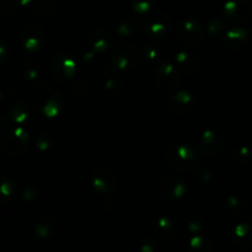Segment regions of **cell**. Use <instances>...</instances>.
<instances>
[{
	"instance_id": "13",
	"label": "cell",
	"mask_w": 252,
	"mask_h": 252,
	"mask_svg": "<svg viewBox=\"0 0 252 252\" xmlns=\"http://www.w3.org/2000/svg\"><path fill=\"white\" fill-rule=\"evenodd\" d=\"M25 31L27 32V33H24V39L27 48L32 49V51H36V49L41 48L44 39V32L41 29V26L30 24L29 26H26Z\"/></svg>"
},
{
	"instance_id": "2",
	"label": "cell",
	"mask_w": 252,
	"mask_h": 252,
	"mask_svg": "<svg viewBox=\"0 0 252 252\" xmlns=\"http://www.w3.org/2000/svg\"><path fill=\"white\" fill-rule=\"evenodd\" d=\"M166 164L176 172H186L198 164V153L191 145H176L166 155Z\"/></svg>"
},
{
	"instance_id": "14",
	"label": "cell",
	"mask_w": 252,
	"mask_h": 252,
	"mask_svg": "<svg viewBox=\"0 0 252 252\" xmlns=\"http://www.w3.org/2000/svg\"><path fill=\"white\" fill-rule=\"evenodd\" d=\"M24 4L32 14L46 16L53 11L56 1L54 0H24Z\"/></svg>"
},
{
	"instance_id": "10",
	"label": "cell",
	"mask_w": 252,
	"mask_h": 252,
	"mask_svg": "<svg viewBox=\"0 0 252 252\" xmlns=\"http://www.w3.org/2000/svg\"><path fill=\"white\" fill-rule=\"evenodd\" d=\"M94 187L101 194H110L116 187V180L110 171L105 169H98L93 179Z\"/></svg>"
},
{
	"instance_id": "12",
	"label": "cell",
	"mask_w": 252,
	"mask_h": 252,
	"mask_svg": "<svg viewBox=\"0 0 252 252\" xmlns=\"http://www.w3.org/2000/svg\"><path fill=\"white\" fill-rule=\"evenodd\" d=\"M161 192L169 199L180 198L186 192V185L182 180L177 179V177H167L162 181Z\"/></svg>"
},
{
	"instance_id": "15",
	"label": "cell",
	"mask_w": 252,
	"mask_h": 252,
	"mask_svg": "<svg viewBox=\"0 0 252 252\" xmlns=\"http://www.w3.org/2000/svg\"><path fill=\"white\" fill-rule=\"evenodd\" d=\"M177 65L181 68L182 71H185L186 74H192L196 73L199 68V61L191 53H187V52H180L176 57Z\"/></svg>"
},
{
	"instance_id": "9",
	"label": "cell",
	"mask_w": 252,
	"mask_h": 252,
	"mask_svg": "<svg viewBox=\"0 0 252 252\" xmlns=\"http://www.w3.org/2000/svg\"><path fill=\"white\" fill-rule=\"evenodd\" d=\"M169 106L174 112L186 115L194 108V98L186 91H179L169 97Z\"/></svg>"
},
{
	"instance_id": "17",
	"label": "cell",
	"mask_w": 252,
	"mask_h": 252,
	"mask_svg": "<svg viewBox=\"0 0 252 252\" xmlns=\"http://www.w3.org/2000/svg\"><path fill=\"white\" fill-rule=\"evenodd\" d=\"M245 32L240 29H233L225 33L223 38V43L225 44L226 48L236 49L240 48L245 42Z\"/></svg>"
},
{
	"instance_id": "7",
	"label": "cell",
	"mask_w": 252,
	"mask_h": 252,
	"mask_svg": "<svg viewBox=\"0 0 252 252\" xmlns=\"http://www.w3.org/2000/svg\"><path fill=\"white\" fill-rule=\"evenodd\" d=\"M75 71V64L73 59L69 58L65 54H59L56 56L52 63V73L56 80L58 81H66L73 76Z\"/></svg>"
},
{
	"instance_id": "6",
	"label": "cell",
	"mask_w": 252,
	"mask_h": 252,
	"mask_svg": "<svg viewBox=\"0 0 252 252\" xmlns=\"http://www.w3.org/2000/svg\"><path fill=\"white\" fill-rule=\"evenodd\" d=\"M155 81L164 91H174L180 85V75L171 64H161L155 71Z\"/></svg>"
},
{
	"instance_id": "11",
	"label": "cell",
	"mask_w": 252,
	"mask_h": 252,
	"mask_svg": "<svg viewBox=\"0 0 252 252\" xmlns=\"http://www.w3.org/2000/svg\"><path fill=\"white\" fill-rule=\"evenodd\" d=\"M224 14L229 20H243L250 14V4L248 0H230L224 6Z\"/></svg>"
},
{
	"instance_id": "8",
	"label": "cell",
	"mask_w": 252,
	"mask_h": 252,
	"mask_svg": "<svg viewBox=\"0 0 252 252\" xmlns=\"http://www.w3.org/2000/svg\"><path fill=\"white\" fill-rule=\"evenodd\" d=\"M224 139L218 132L216 130H207L202 134L201 139H199L198 147L202 154L207 155V157H214L220 152L223 148Z\"/></svg>"
},
{
	"instance_id": "4",
	"label": "cell",
	"mask_w": 252,
	"mask_h": 252,
	"mask_svg": "<svg viewBox=\"0 0 252 252\" xmlns=\"http://www.w3.org/2000/svg\"><path fill=\"white\" fill-rule=\"evenodd\" d=\"M203 27L194 20H185L177 27V39L184 47H196L203 38Z\"/></svg>"
},
{
	"instance_id": "16",
	"label": "cell",
	"mask_w": 252,
	"mask_h": 252,
	"mask_svg": "<svg viewBox=\"0 0 252 252\" xmlns=\"http://www.w3.org/2000/svg\"><path fill=\"white\" fill-rule=\"evenodd\" d=\"M90 44L96 52L106 51L110 44V36L105 30H94L90 34Z\"/></svg>"
},
{
	"instance_id": "1",
	"label": "cell",
	"mask_w": 252,
	"mask_h": 252,
	"mask_svg": "<svg viewBox=\"0 0 252 252\" xmlns=\"http://www.w3.org/2000/svg\"><path fill=\"white\" fill-rule=\"evenodd\" d=\"M31 100L37 110L47 117H57L61 113L64 103L59 94L47 85H37L31 90Z\"/></svg>"
},
{
	"instance_id": "3",
	"label": "cell",
	"mask_w": 252,
	"mask_h": 252,
	"mask_svg": "<svg viewBox=\"0 0 252 252\" xmlns=\"http://www.w3.org/2000/svg\"><path fill=\"white\" fill-rule=\"evenodd\" d=\"M111 57L116 66L121 69H130L139 65L142 61V52L137 44L126 42L116 46Z\"/></svg>"
},
{
	"instance_id": "18",
	"label": "cell",
	"mask_w": 252,
	"mask_h": 252,
	"mask_svg": "<svg viewBox=\"0 0 252 252\" xmlns=\"http://www.w3.org/2000/svg\"><path fill=\"white\" fill-rule=\"evenodd\" d=\"M154 0H132L133 7L138 14H145L149 11Z\"/></svg>"
},
{
	"instance_id": "5",
	"label": "cell",
	"mask_w": 252,
	"mask_h": 252,
	"mask_svg": "<svg viewBox=\"0 0 252 252\" xmlns=\"http://www.w3.org/2000/svg\"><path fill=\"white\" fill-rule=\"evenodd\" d=\"M172 30L171 21L162 12H154L145 20V31L149 36L157 39H165L170 36Z\"/></svg>"
}]
</instances>
